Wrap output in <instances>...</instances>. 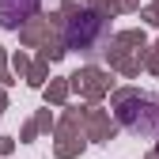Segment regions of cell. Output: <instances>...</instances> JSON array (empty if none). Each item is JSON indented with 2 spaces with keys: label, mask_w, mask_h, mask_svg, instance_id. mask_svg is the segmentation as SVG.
Wrapping results in <instances>:
<instances>
[{
  "label": "cell",
  "mask_w": 159,
  "mask_h": 159,
  "mask_svg": "<svg viewBox=\"0 0 159 159\" xmlns=\"http://www.w3.org/2000/svg\"><path fill=\"white\" fill-rule=\"evenodd\" d=\"M98 27H102V19H98V15H80V23H72V30H68V42H72L76 49H87V53H95L91 30H98Z\"/></svg>",
  "instance_id": "1"
}]
</instances>
